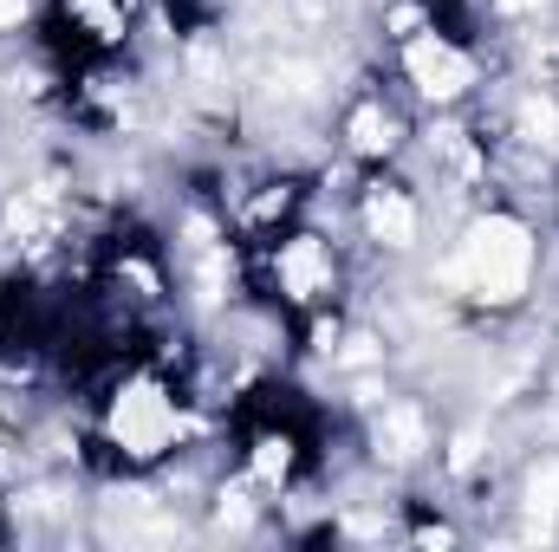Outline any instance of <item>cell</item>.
Returning a JSON list of instances; mask_svg holds the SVG:
<instances>
[{
  "mask_svg": "<svg viewBox=\"0 0 559 552\" xmlns=\"http://www.w3.org/2000/svg\"><path fill=\"white\" fill-rule=\"evenodd\" d=\"M527 274H534V241H527V228L508 221V215L475 221V235H468V248H462V261H455V279H468L475 299L508 305V299L527 292Z\"/></svg>",
  "mask_w": 559,
  "mask_h": 552,
  "instance_id": "1",
  "label": "cell"
},
{
  "mask_svg": "<svg viewBox=\"0 0 559 552\" xmlns=\"http://www.w3.org/2000/svg\"><path fill=\"white\" fill-rule=\"evenodd\" d=\"M111 435H118V448L124 455H163L169 442H176V410H169V397L156 391V384H131L118 404H111Z\"/></svg>",
  "mask_w": 559,
  "mask_h": 552,
  "instance_id": "2",
  "label": "cell"
},
{
  "mask_svg": "<svg viewBox=\"0 0 559 552\" xmlns=\"http://www.w3.org/2000/svg\"><path fill=\"white\" fill-rule=\"evenodd\" d=\"M404 65H411V79H417L423 98H455V92H468V79H475V65H468L449 39H436V33L411 39Z\"/></svg>",
  "mask_w": 559,
  "mask_h": 552,
  "instance_id": "3",
  "label": "cell"
},
{
  "mask_svg": "<svg viewBox=\"0 0 559 552\" xmlns=\"http://www.w3.org/2000/svg\"><path fill=\"white\" fill-rule=\"evenodd\" d=\"M325 279H332V261H325V248H319L312 235H299V241L280 248V286H286L293 299H319Z\"/></svg>",
  "mask_w": 559,
  "mask_h": 552,
  "instance_id": "4",
  "label": "cell"
},
{
  "mask_svg": "<svg viewBox=\"0 0 559 552\" xmlns=\"http://www.w3.org/2000/svg\"><path fill=\"white\" fill-rule=\"evenodd\" d=\"M365 221H371V235H378L384 248H411V241H417V208H411L397 189H378V195L365 202Z\"/></svg>",
  "mask_w": 559,
  "mask_h": 552,
  "instance_id": "5",
  "label": "cell"
},
{
  "mask_svg": "<svg viewBox=\"0 0 559 552\" xmlns=\"http://www.w3.org/2000/svg\"><path fill=\"white\" fill-rule=\"evenodd\" d=\"M378 448L391 455V461H411L423 448V416L417 410H391L384 422H378Z\"/></svg>",
  "mask_w": 559,
  "mask_h": 552,
  "instance_id": "6",
  "label": "cell"
},
{
  "mask_svg": "<svg viewBox=\"0 0 559 552\" xmlns=\"http://www.w3.org/2000/svg\"><path fill=\"white\" fill-rule=\"evenodd\" d=\"M352 143H358L365 156H384V149H391V118H384L378 105H365V111L352 118Z\"/></svg>",
  "mask_w": 559,
  "mask_h": 552,
  "instance_id": "7",
  "label": "cell"
},
{
  "mask_svg": "<svg viewBox=\"0 0 559 552\" xmlns=\"http://www.w3.org/2000/svg\"><path fill=\"white\" fill-rule=\"evenodd\" d=\"M521 131L534 143H554L559 137V111H554V98H527L521 105Z\"/></svg>",
  "mask_w": 559,
  "mask_h": 552,
  "instance_id": "8",
  "label": "cell"
},
{
  "mask_svg": "<svg viewBox=\"0 0 559 552\" xmlns=\"http://www.w3.org/2000/svg\"><path fill=\"white\" fill-rule=\"evenodd\" d=\"M286 461H293V442H286V435H267V442L254 448V468H261L267 481H280V475H286Z\"/></svg>",
  "mask_w": 559,
  "mask_h": 552,
  "instance_id": "9",
  "label": "cell"
},
{
  "mask_svg": "<svg viewBox=\"0 0 559 552\" xmlns=\"http://www.w3.org/2000/svg\"><path fill=\"white\" fill-rule=\"evenodd\" d=\"M26 20V0H0V26H20Z\"/></svg>",
  "mask_w": 559,
  "mask_h": 552,
  "instance_id": "10",
  "label": "cell"
}]
</instances>
